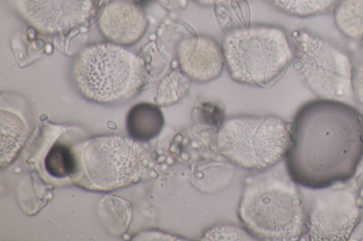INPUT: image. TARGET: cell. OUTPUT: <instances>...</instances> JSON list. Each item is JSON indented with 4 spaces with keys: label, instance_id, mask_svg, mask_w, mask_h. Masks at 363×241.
<instances>
[{
    "label": "cell",
    "instance_id": "1",
    "mask_svg": "<svg viewBox=\"0 0 363 241\" xmlns=\"http://www.w3.org/2000/svg\"><path fill=\"white\" fill-rule=\"evenodd\" d=\"M291 134L286 169L306 187L324 189L350 180L363 158V117L343 101L318 98L304 104Z\"/></svg>",
    "mask_w": 363,
    "mask_h": 241
},
{
    "label": "cell",
    "instance_id": "2",
    "mask_svg": "<svg viewBox=\"0 0 363 241\" xmlns=\"http://www.w3.org/2000/svg\"><path fill=\"white\" fill-rule=\"evenodd\" d=\"M296 182L272 169L247 177L238 216L257 240L295 241L304 233L303 202Z\"/></svg>",
    "mask_w": 363,
    "mask_h": 241
},
{
    "label": "cell",
    "instance_id": "3",
    "mask_svg": "<svg viewBox=\"0 0 363 241\" xmlns=\"http://www.w3.org/2000/svg\"><path fill=\"white\" fill-rule=\"evenodd\" d=\"M71 76L85 98L101 104L133 98L147 79L143 59L123 46L110 42L83 48L73 59Z\"/></svg>",
    "mask_w": 363,
    "mask_h": 241
},
{
    "label": "cell",
    "instance_id": "4",
    "mask_svg": "<svg viewBox=\"0 0 363 241\" xmlns=\"http://www.w3.org/2000/svg\"><path fill=\"white\" fill-rule=\"evenodd\" d=\"M222 49L231 78L259 86L277 79L295 55L283 28L262 24L231 30L223 38Z\"/></svg>",
    "mask_w": 363,
    "mask_h": 241
},
{
    "label": "cell",
    "instance_id": "5",
    "mask_svg": "<svg viewBox=\"0 0 363 241\" xmlns=\"http://www.w3.org/2000/svg\"><path fill=\"white\" fill-rule=\"evenodd\" d=\"M291 142V129L274 115L231 117L223 122L216 138L225 158L239 167L257 171L286 158Z\"/></svg>",
    "mask_w": 363,
    "mask_h": 241
},
{
    "label": "cell",
    "instance_id": "6",
    "mask_svg": "<svg viewBox=\"0 0 363 241\" xmlns=\"http://www.w3.org/2000/svg\"><path fill=\"white\" fill-rule=\"evenodd\" d=\"M76 160L70 177L88 190L108 192L135 182L140 174L143 157L132 138L102 135L72 147Z\"/></svg>",
    "mask_w": 363,
    "mask_h": 241
},
{
    "label": "cell",
    "instance_id": "7",
    "mask_svg": "<svg viewBox=\"0 0 363 241\" xmlns=\"http://www.w3.org/2000/svg\"><path fill=\"white\" fill-rule=\"evenodd\" d=\"M294 38L301 75L315 95L340 101L354 96V70L343 49L306 30L296 31Z\"/></svg>",
    "mask_w": 363,
    "mask_h": 241
},
{
    "label": "cell",
    "instance_id": "8",
    "mask_svg": "<svg viewBox=\"0 0 363 241\" xmlns=\"http://www.w3.org/2000/svg\"><path fill=\"white\" fill-rule=\"evenodd\" d=\"M360 218L361 209L354 190L323 192L315 197L309 210L308 237L313 241L347 240Z\"/></svg>",
    "mask_w": 363,
    "mask_h": 241
},
{
    "label": "cell",
    "instance_id": "9",
    "mask_svg": "<svg viewBox=\"0 0 363 241\" xmlns=\"http://www.w3.org/2000/svg\"><path fill=\"white\" fill-rule=\"evenodd\" d=\"M28 25L43 35L67 33L85 24L94 0H8Z\"/></svg>",
    "mask_w": 363,
    "mask_h": 241
},
{
    "label": "cell",
    "instance_id": "10",
    "mask_svg": "<svg viewBox=\"0 0 363 241\" xmlns=\"http://www.w3.org/2000/svg\"><path fill=\"white\" fill-rule=\"evenodd\" d=\"M176 54L181 71L191 81L198 83L216 78L225 66L222 47L208 35L182 38L176 46Z\"/></svg>",
    "mask_w": 363,
    "mask_h": 241
},
{
    "label": "cell",
    "instance_id": "11",
    "mask_svg": "<svg viewBox=\"0 0 363 241\" xmlns=\"http://www.w3.org/2000/svg\"><path fill=\"white\" fill-rule=\"evenodd\" d=\"M98 26L106 40L124 47L135 44L143 36L147 20L142 10L135 4L116 1L105 6Z\"/></svg>",
    "mask_w": 363,
    "mask_h": 241
},
{
    "label": "cell",
    "instance_id": "12",
    "mask_svg": "<svg viewBox=\"0 0 363 241\" xmlns=\"http://www.w3.org/2000/svg\"><path fill=\"white\" fill-rule=\"evenodd\" d=\"M164 117L156 105L140 102L128 112L126 127L129 136L138 141H147L161 132L164 126Z\"/></svg>",
    "mask_w": 363,
    "mask_h": 241
},
{
    "label": "cell",
    "instance_id": "13",
    "mask_svg": "<svg viewBox=\"0 0 363 241\" xmlns=\"http://www.w3.org/2000/svg\"><path fill=\"white\" fill-rule=\"evenodd\" d=\"M27 129L15 114L1 110V164L8 165L18 153L26 139Z\"/></svg>",
    "mask_w": 363,
    "mask_h": 241
},
{
    "label": "cell",
    "instance_id": "14",
    "mask_svg": "<svg viewBox=\"0 0 363 241\" xmlns=\"http://www.w3.org/2000/svg\"><path fill=\"white\" fill-rule=\"evenodd\" d=\"M333 12L335 25L344 35L363 39V0H340Z\"/></svg>",
    "mask_w": 363,
    "mask_h": 241
},
{
    "label": "cell",
    "instance_id": "15",
    "mask_svg": "<svg viewBox=\"0 0 363 241\" xmlns=\"http://www.w3.org/2000/svg\"><path fill=\"white\" fill-rule=\"evenodd\" d=\"M286 14L306 18L333 11L340 0H267Z\"/></svg>",
    "mask_w": 363,
    "mask_h": 241
},
{
    "label": "cell",
    "instance_id": "16",
    "mask_svg": "<svg viewBox=\"0 0 363 241\" xmlns=\"http://www.w3.org/2000/svg\"><path fill=\"white\" fill-rule=\"evenodd\" d=\"M46 171L57 178L72 177L76 168L75 155L72 147L57 142L49 150L45 158Z\"/></svg>",
    "mask_w": 363,
    "mask_h": 241
},
{
    "label": "cell",
    "instance_id": "17",
    "mask_svg": "<svg viewBox=\"0 0 363 241\" xmlns=\"http://www.w3.org/2000/svg\"><path fill=\"white\" fill-rule=\"evenodd\" d=\"M190 78L179 69L169 73L161 81L157 94V102L160 105L178 101L187 92Z\"/></svg>",
    "mask_w": 363,
    "mask_h": 241
},
{
    "label": "cell",
    "instance_id": "18",
    "mask_svg": "<svg viewBox=\"0 0 363 241\" xmlns=\"http://www.w3.org/2000/svg\"><path fill=\"white\" fill-rule=\"evenodd\" d=\"M202 240H256L245 228L232 225H217L206 230Z\"/></svg>",
    "mask_w": 363,
    "mask_h": 241
},
{
    "label": "cell",
    "instance_id": "19",
    "mask_svg": "<svg viewBox=\"0 0 363 241\" xmlns=\"http://www.w3.org/2000/svg\"><path fill=\"white\" fill-rule=\"evenodd\" d=\"M352 86L354 97L363 106V63L353 71Z\"/></svg>",
    "mask_w": 363,
    "mask_h": 241
},
{
    "label": "cell",
    "instance_id": "20",
    "mask_svg": "<svg viewBox=\"0 0 363 241\" xmlns=\"http://www.w3.org/2000/svg\"><path fill=\"white\" fill-rule=\"evenodd\" d=\"M203 6H209L216 4H227L238 0H192Z\"/></svg>",
    "mask_w": 363,
    "mask_h": 241
}]
</instances>
